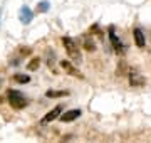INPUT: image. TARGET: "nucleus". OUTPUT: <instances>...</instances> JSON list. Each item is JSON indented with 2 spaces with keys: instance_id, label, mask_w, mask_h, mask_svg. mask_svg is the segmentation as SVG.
Instances as JSON below:
<instances>
[{
  "instance_id": "nucleus-1",
  "label": "nucleus",
  "mask_w": 151,
  "mask_h": 143,
  "mask_svg": "<svg viewBox=\"0 0 151 143\" xmlns=\"http://www.w3.org/2000/svg\"><path fill=\"white\" fill-rule=\"evenodd\" d=\"M62 44H64L65 47V52L69 54V57L72 59V62H76V64H79V62H82V56H81V51H79V47H77V44H76L74 40L70 37H62Z\"/></svg>"
},
{
  "instance_id": "nucleus-2",
  "label": "nucleus",
  "mask_w": 151,
  "mask_h": 143,
  "mask_svg": "<svg viewBox=\"0 0 151 143\" xmlns=\"http://www.w3.org/2000/svg\"><path fill=\"white\" fill-rule=\"evenodd\" d=\"M7 96H9V103H10V106H14L15 110H22V108L27 106V99H25V96H24L22 93H19V91H15V89H9Z\"/></svg>"
},
{
  "instance_id": "nucleus-3",
  "label": "nucleus",
  "mask_w": 151,
  "mask_h": 143,
  "mask_svg": "<svg viewBox=\"0 0 151 143\" xmlns=\"http://www.w3.org/2000/svg\"><path fill=\"white\" fill-rule=\"evenodd\" d=\"M128 77H129V84L133 86V88H141V86H145L146 84V79L136 71H129Z\"/></svg>"
},
{
  "instance_id": "nucleus-4",
  "label": "nucleus",
  "mask_w": 151,
  "mask_h": 143,
  "mask_svg": "<svg viewBox=\"0 0 151 143\" xmlns=\"http://www.w3.org/2000/svg\"><path fill=\"white\" fill-rule=\"evenodd\" d=\"M109 40H111V44H113L114 51H116L118 54H124V47H123V44H121V40L118 39V35L114 34V27H113V25L109 27Z\"/></svg>"
},
{
  "instance_id": "nucleus-5",
  "label": "nucleus",
  "mask_w": 151,
  "mask_h": 143,
  "mask_svg": "<svg viewBox=\"0 0 151 143\" xmlns=\"http://www.w3.org/2000/svg\"><path fill=\"white\" fill-rule=\"evenodd\" d=\"M60 67H62V69L67 72V74H70V76L79 77V79H82V77H84V76H82V72L79 71V69H76V67L70 64L69 61H60Z\"/></svg>"
},
{
  "instance_id": "nucleus-6",
  "label": "nucleus",
  "mask_w": 151,
  "mask_h": 143,
  "mask_svg": "<svg viewBox=\"0 0 151 143\" xmlns=\"http://www.w3.org/2000/svg\"><path fill=\"white\" fill-rule=\"evenodd\" d=\"M79 116H81V110H69V111H65L64 115H60L59 120L62 121V123H69V121L77 120Z\"/></svg>"
},
{
  "instance_id": "nucleus-7",
  "label": "nucleus",
  "mask_w": 151,
  "mask_h": 143,
  "mask_svg": "<svg viewBox=\"0 0 151 143\" xmlns=\"http://www.w3.org/2000/svg\"><path fill=\"white\" fill-rule=\"evenodd\" d=\"M133 35H134V42H136V46H138L139 49H145V46H146V39H145V34H143V30H141L139 27H136L134 30H133Z\"/></svg>"
},
{
  "instance_id": "nucleus-8",
  "label": "nucleus",
  "mask_w": 151,
  "mask_h": 143,
  "mask_svg": "<svg viewBox=\"0 0 151 143\" xmlns=\"http://www.w3.org/2000/svg\"><path fill=\"white\" fill-rule=\"evenodd\" d=\"M81 40H82V47L86 51H89V52H94V51H96V44H94V40H92L91 34H84Z\"/></svg>"
},
{
  "instance_id": "nucleus-9",
  "label": "nucleus",
  "mask_w": 151,
  "mask_h": 143,
  "mask_svg": "<svg viewBox=\"0 0 151 143\" xmlns=\"http://www.w3.org/2000/svg\"><path fill=\"white\" fill-rule=\"evenodd\" d=\"M62 113V106L60 105H57L54 108V110H50L47 113V115L44 116V123H49V121H52V120H55V118H59V115Z\"/></svg>"
},
{
  "instance_id": "nucleus-10",
  "label": "nucleus",
  "mask_w": 151,
  "mask_h": 143,
  "mask_svg": "<svg viewBox=\"0 0 151 143\" xmlns=\"http://www.w3.org/2000/svg\"><path fill=\"white\" fill-rule=\"evenodd\" d=\"M32 17H34V14H32V10H30L29 7L24 5L20 9V20H22V24H30Z\"/></svg>"
},
{
  "instance_id": "nucleus-11",
  "label": "nucleus",
  "mask_w": 151,
  "mask_h": 143,
  "mask_svg": "<svg viewBox=\"0 0 151 143\" xmlns=\"http://www.w3.org/2000/svg\"><path fill=\"white\" fill-rule=\"evenodd\" d=\"M126 74H129L128 64H126V61H119V66L116 69V76H126Z\"/></svg>"
},
{
  "instance_id": "nucleus-12",
  "label": "nucleus",
  "mask_w": 151,
  "mask_h": 143,
  "mask_svg": "<svg viewBox=\"0 0 151 143\" xmlns=\"http://www.w3.org/2000/svg\"><path fill=\"white\" fill-rule=\"evenodd\" d=\"M67 94H69V91H52V89H49L45 93V96L47 98H64Z\"/></svg>"
},
{
  "instance_id": "nucleus-13",
  "label": "nucleus",
  "mask_w": 151,
  "mask_h": 143,
  "mask_svg": "<svg viewBox=\"0 0 151 143\" xmlns=\"http://www.w3.org/2000/svg\"><path fill=\"white\" fill-rule=\"evenodd\" d=\"M39 66H40V59H39V57H34V59H30V62L27 64V69L29 71H35Z\"/></svg>"
},
{
  "instance_id": "nucleus-14",
  "label": "nucleus",
  "mask_w": 151,
  "mask_h": 143,
  "mask_svg": "<svg viewBox=\"0 0 151 143\" xmlns=\"http://www.w3.org/2000/svg\"><path fill=\"white\" fill-rule=\"evenodd\" d=\"M14 79H15L17 83H29V81H30V76H29V74H15V76H14Z\"/></svg>"
},
{
  "instance_id": "nucleus-15",
  "label": "nucleus",
  "mask_w": 151,
  "mask_h": 143,
  "mask_svg": "<svg viewBox=\"0 0 151 143\" xmlns=\"http://www.w3.org/2000/svg\"><path fill=\"white\" fill-rule=\"evenodd\" d=\"M37 10L39 12H47L49 10V2H47V0H44V2H40V4H39Z\"/></svg>"
}]
</instances>
